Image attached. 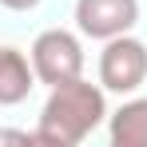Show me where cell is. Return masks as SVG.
I'll return each mask as SVG.
<instances>
[{
  "instance_id": "1",
  "label": "cell",
  "mask_w": 147,
  "mask_h": 147,
  "mask_svg": "<svg viewBox=\"0 0 147 147\" xmlns=\"http://www.w3.org/2000/svg\"><path fill=\"white\" fill-rule=\"evenodd\" d=\"M107 119V99L103 84H88L84 76L56 84L40 107V127H36V143L52 147H76L84 143L99 123Z\"/></svg>"
},
{
  "instance_id": "2",
  "label": "cell",
  "mask_w": 147,
  "mask_h": 147,
  "mask_svg": "<svg viewBox=\"0 0 147 147\" xmlns=\"http://www.w3.org/2000/svg\"><path fill=\"white\" fill-rule=\"evenodd\" d=\"M28 60H32V68H36V80L48 84V88L84 76V44H80V36H72L68 28L40 32V36L32 40Z\"/></svg>"
},
{
  "instance_id": "3",
  "label": "cell",
  "mask_w": 147,
  "mask_h": 147,
  "mask_svg": "<svg viewBox=\"0 0 147 147\" xmlns=\"http://www.w3.org/2000/svg\"><path fill=\"white\" fill-rule=\"evenodd\" d=\"M143 80H147V44L143 40H135L131 32L103 40V52H99V84H103V92L131 96V92L143 88Z\"/></svg>"
},
{
  "instance_id": "4",
  "label": "cell",
  "mask_w": 147,
  "mask_h": 147,
  "mask_svg": "<svg viewBox=\"0 0 147 147\" xmlns=\"http://www.w3.org/2000/svg\"><path fill=\"white\" fill-rule=\"evenodd\" d=\"M139 20V0H76V28L92 40L131 32Z\"/></svg>"
},
{
  "instance_id": "5",
  "label": "cell",
  "mask_w": 147,
  "mask_h": 147,
  "mask_svg": "<svg viewBox=\"0 0 147 147\" xmlns=\"http://www.w3.org/2000/svg\"><path fill=\"white\" fill-rule=\"evenodd\" d=\"M36 88V68L20 48H0V107H12L28 99Z\"/></svg>"
},
{
  "instance_id": "6",
  "label": "cell",
  "mask_w": 147,
  "mask_h": 147,
  "mask_svg": "<svg viewBox=\"0 0 147 147\" xmlns=\"http://www.w3.org/2000/svg\"><path fill=\"white\" fill-rule=\"evenodd\" d=\"M107 135L115 147H147V96L119 103L107 119Z\"/></svg>"
},
{
  "instance_id": "7",
  "label": "cell",
  "mask_w": 147,
  "mask_h": 147,
  "mask_svg": "<svg viewBox=\"0 0 147 147\" xmlns=\"http://www.w3.org/2000/svg\"><path fill=\"white\" fill-rule=\"evenodd\" d=\"M4 8H12V12H28V8H36L40 0H0Z\"/></svg>"
},
{
  "instance_id": "8",
  "label": "cell",
  "mask_w": 147,
  "mask_h": 147,
  "mask_svg": "<svg viewBox=\"0 0 147 147\" xmlns=\"http://www.w3.org/2000/svg\"><path fill=\"white\" fill-rule=\"evenodd\" d=\"M0 135H4V131H0Z\"/></svg>"
}]
</instances>
